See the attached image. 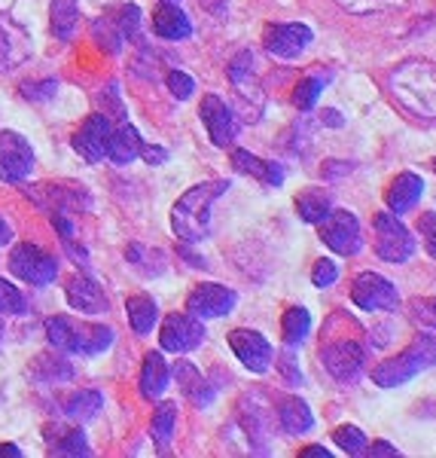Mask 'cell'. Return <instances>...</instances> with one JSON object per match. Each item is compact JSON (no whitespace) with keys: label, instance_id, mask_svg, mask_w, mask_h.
Here are the masks:
<instances>
[{"label":"cell","instance_id":"obj_36","mask_svg":"<svg viewBox=\"0 0 436 458\" xmlns=\"http://www.w3.org/2000/svg\"><path fill=\"white\" fill-rule=\"evenodd\" d=\"M95 40L105 43L110 53H120L125 37L120 34V28L113 25V19L107 16V19H98V21H95Z\"/></svg>","mask_w":436,"mask_h":458},{"label":"cell","instance_id":"obj_51","mask_svg":"<svg viewBox=\"0 0 436 458\" xmlns=\"http://www.w3.org/2000/svg\"><path fill=\"white\" fill-rule=\"evenodd\" d=\"M302 455H314V458H330V449H323V446H308V449H302Z\"/></svg>","mask_w":436,"mask_h":458},{"label":"cell","instance_id":"obj_21","mask_svg":"<svg viewBox=\"0 0 436 458\" xmlns=\"http://www.w3.org/2000/svg\"><path fill=\"white\" fill-rule=\"evenodd\" d=\"M140 141L135 125H120L116 131H110V141H107V157L116 162V165H129L140 157Z\"/></svg>","mask_w":436,"mask_h":458},{"label":"cell","instance_id":"obj_20","mask_svg":"<svg viewBox=\"0 0 436 458\" xmlns=\"http://www.w3.org/2000/svg\"><path fill=\"white\" fill-rule=\"evenodd\" d=\"M153 31L165 40H187L192 34V21L183 10H177V4H162L153 16Z\"/></svg>","mask_w":436,"mask_h":458},{"label":"cell","instance_id":"obj_54","mask_svg":"<svg viewBox=\"0 0 436 458\" xmlns=\"http://www.w3.org/2000/svg\"><path fill=\"white\" fill-rule=\"evenodd\" d=\"M433 168H436V162H433Z\"/></svg>","mask_w":436,"mask_h":458},{"label":"cell","instance_id":"obj_44","mask_svg":"<svg viewBox=\"0 0 436 458\" xmlns=\"http://www.w3.org/2000/svg\"><path fill=\"white\" fill-rule=\"evenodd\" d=\"M278 367H281V373L287 376V382H290V386H299V382H302V373L297 370V358H293L290 349L281 354V364Z\"/></svg>","mask_w":436,"mask_h":458},{"label":"cell","instance_id":"obj_17","mask_svg":"<svg viewBox=\"0 0 436 458\" xmlns=\"http://www.w3.org/2000/svg\"><path fill=\"white\" fill-rule=\"evenodd\" d=\"M421 196H424V181H421L418 174H412V172H403V174H397V181L388 187L384 202H388L390 214H397V217H400V214L415 208V205L421 202Z\"/></svg>","mask_w":436,"mask_h":458},{"label":"cell","instance_id":"obj_40","mask_svg":"<svg viewBox=\"0 0 436 458\" xmlns=\"http://www.w3.org/2000/svg\"><path fill=\"white\" fill-rule=\"evenodd\" d=\"M138 19H140V10H138V6H120V10H116L113 25L120 28V34H122V37H135V34H138Z\"/></svg>","mask_w":436,"mask_h":458},{"label":"cell","instance_id":"obj_23","mask_svg":"<svg viewBox=\"0 0 436 458\" xmlns=\"http://www.w3.org/2000/svg\"><path fill=\"white\" fill-rule=\"evenodd\" d=\"M168 379H172V370H168L165 358L159 352H150L144 358V370H140V391H144V397H159L168 388Z\"/></svg>","mask_w":436,"mask_h":458},{"label":"cell","instance_id":"obj_15","mask_svg":"<svg viewBox=\"0 0 436 458\" xmlns=\"http://www.w3.org/2000/svg\"><path fill=\"white\" fill-rule=\"evenodd\" d=\"M189 315L196 318H223L235 309V291H229L223 284H198L192 287L189 300H187Z\"/></svg>","mask_w":436,"mask_h":458},{"label":"cell","instance_id":"obj_39","mask_svg":"<svg viewBox=\"0 0 436 458\" xmlns=\"http://www.w3.org/2000/svg\"><path fill=\"white\" fill-rule=\"evenodd\" d=\"M418 233H421V242H424V250L436 260V214L433 211L418 217Z\"/></svg>","mask_w":436,"mask_h":458},{"label":"cell","instance_id":"obj_13","mask_svg":"<svg viewBox=\"0 0 436 458\" xmlns=\"http://www.w3.org/2000/svg\"><path fill=\"white\" fill-rule=\"evenodd\" d=\"M229 345H232L235 358H239L250 373H265L272 358H275L272 343L263 334H256V330H232V334H229Z\"/></svg>","mask_w":436,"mask_h":458},{"label":"cell","instance_id":"obj_18","mask_svg":"<svg viewBox=\"0 0 436 458\" xmlns=\"http://www.w3.org/2000/svg\"><path fill=\"white\" fill-rule=\"evenodd\" d=\"M68 302L77 312H83V315H101V312H107V297H105V291H101L98 284L92 282V278H83V276H77V278H71V284H68Z\"/></svg>","mask_w":436,"mask_h":458},{"label":"cell","instance_id":"obj_47","mask_svg":"<svg viewBox=\"0 0 436 458\" xmlns=\"http://www.w3.org/2000/svg\"><path fill=\"white\" fill-rule=\"evenodd\" d=\"M53 224H55V229L62 233V239H71V233H73V226L64 220V214H58V211H53Z\"/></svg>","mask_w":436,"mask_h":458},{"label":"cell","instance_id":"obj_6","mask_svg":"<svg viewBox=\"0 0 436 458\" xmlns=\"http://www.w3.org/2000/svg\"><path fill=\"white\" fill-rule=\"evenodd\" d=\"M317 226H321V242L330 250H336V254L354 257V254H360V248H364V229H360L357 214L330 211Z\"/></svg>","mask_w":436,"mask_h":458},{"label":"cell","instance_id":"obj_5","mask_svg":"<svg viewBox=\"0 0 436 458\" xmlns=\"http://www.w3.org/2000/svg\"><path fill=\"white\" fill-rule=\"evenodd\" d=\"M375 226V254L388 263H406L415 254V239L412 233L400 224V217L390 211H379L373 220Z\"/></svg>","mask_w":436,"mask_h":458},{"label":"cell","instance_id":"obj_7","mask_svg":"<svg viewBox=\"0 0 436 458\" xmlns=\"http://www.w3.org/2000/svg\"><path fill=\"white\" fill-rule=\"evenodd\" d=\"M351 300L364 312H397L400 306V293L379 272H360L351 284Z\"/></svg>","mask_w":436,"mask_h":458},{"label":"cell","instance_id":"obj_10","mask_svg":"<svg viewBox=\"0 0 436 458\" xmlns=\"http://www.w3.org/2000/svg\"><path fill=\"white\" fill-rule=\"evenodd\" d=\"M312 40H314V31L308 25H302V21H284V25L265 28L263 47L275 58L290 62V58H299L306 53V49L312 47Z\"/></svg>","mask_w":436,"mask_h":458},{"label":"cell","instance_id":"obj_19","mask_svg":"<svg viewBox=\"0 0 436 458\" xmlns=\"http://www.w3.org/2000/svg\"><path fill=\"white\" fill-rule=\"evenodd\" d=\"M232 168L241 174L260 177V181L269 183V187H281V183H284V168L275 165V162H265L260 157H254V153H247V150H232Z\"/></svg>","mask_w":436,"mask_h":458},{"label":"cell","instance_id":"obj_45","mask_svg":"<svg viewBox=\"0 0 436 458\" xmlns=\"http://www.w3.org/2000/svg\"><path fill=\"white\" fill-rule=\"evenodd\" d=\"M55 83H43V86H25L21 92H25V98H34V101H43L49 98V95H55Z\"/></svg>","mask_w":436,"mask_h":458},{"label":"cell","instance_id":"obj_48","mask_svg":"<svg viewBox=\"0 0 436 458\" xmlns=\"http://www.w3.org/2000/svg\"><path fill=\"white\" fill-rule=\"evenodd\" d=\"M369 455H400V453H397V446L379 440V443H373V446H369Z\"/></svg>","mask_w":436,"mask_h":458},{"label":"cell","instance_id":"obj_24","mask_svg":"<svg viewBox=\"0 0 436 458\" xmlns=\"http://www.w3.org/2000/svg\"><path fill=\"white\" fill-rule=\"evenodd\" d=\"M297 211L306 224H321L332 211V199L330 193H323V190H306V193L297 196Z\"/></svg>","mask_w":436,"mask_h":458},{"label":"cell","instance_id":"obj_30","mask_svg":"<svg viewBox=\"0 0 436 458\" xmlns=\"http://www.w3.org/2000/svg\"><path fill=\"white\" fill-rule=\"evenodd\" d=\"M80 10H77V0H53V31L55 37L68 40L77 28Z\"/></svg>","mask_w":436,"mask_h":458},{"label":"cell","instance_id":"obj_16","mask_svg":"<svg viewBox=\"0 0 436 458\" xmlns=\"http://www.w3.org/2000/svg\"><path fill=\"white\" fill-rule=\"evenodd\" d=\"M107 141H110V120L95 114V116H88V120L80 125L77 135H73V150L86 162H98L107 157Z\"/></svg>","mask_w":436,"mask_h":458},{"label":"cell","instance_id":"obj_9","mask_svg":"<svg viewBox=\"0 0 436 458\" xmlns=\"http://www.w3.org/2000/svg\"><path fill=\"white\" fill-rule=\"evenodd\" d=\"M10 269L16 272L19 278H25L28 284H34V287H43V284L55 282V276H58L55 257H49L46 250H40L37 245H31V242L13 248Z\"/></svg>","mask_w":436,"mask_h":458},{"label":"cell","instance_id":"obj_29","mask_svg":"<svg viewBox=\"0 0 436 458\" xmlns=\"http://www.w3.org/2000/svg\"><path fill=\"white\" fill-rule=\"evenodd\" d=\"M101 406H105V397H101V391L86 388V391L73 394L71 401L64 403V412H68L71 419H77V422H86V419H92L95 412H101Z\"/></svg>","mask_w":436,"mask_h":458},{"label":"cell","instance_id":"obj_3","mask_svg":"<svg viewBox=\"0 0 436 458\" xmlns=\"http://www.w3.org/2000/svg\"><path fill=\"white\" fill-rule=\"evenodd\" d=\"M431 367H436V336L421 334L412 339V345L406 352L375 367L373 382L379 388H400L409 379H415L418 373L431 370Z\"/></svg>","mask_w":436,"mask_h":458},{"label":"cell","instance_id":"obj_31","mask_svg":"<svg viewBox=\"0 0 436 458\" xmlns=\"http://www.w3.org/2000/svg\"><path fill=\"white\" fill-rule=\"evenodd\" d=\"M174 425H177V403H162L153 412V437H156V443L165 446L174 434Z\"/></svg>","mask_w":436,"mask_h":458},{"label":"cell","instance_id":"obj_34","mask_svg":"<svg viewBox=\"0 0 436 458\" xmlns=\"http://www.w3.org/2000/svg\"><path fill=\"white\" fill-rule=\"evenodd\" d=\"M28 302L19 287H13L6 278H0V315H25Z\"/></svg>","mask_w":436,"mask_h":458},{"label":"cell","instance_id":"obj_14","mask_svg":"<svg viewBox=\"0 0 436 458\" xmlns=\"http://www.w3.org/2000/svg\"><path fill=\"white\" fill-rule=\"evenodd\" d=\"M202 120H205V129H208L211 141L217 147H229L235 141V135H239V120H235L232 107H229L220 95H205Z\"/></svg>","mask_w":436,"mask_h":458},{"label":"cell","instance_id":"obj_26","mask_svg":"<svg viewBox=\"0 0 436 458\" xmlns=\"http://www.w3.org/2000/svg\"><path fill=\"white\" fill-rule=\"evenodd\" d=\"M174 376H177V382H180L183 391H187L192 401H196V403H211L214 391H211L208 382L198 376V370L189 364V360H180V364L174 367Z\"/></svg>","mask_w":436,"mask_h":458},{"label":"cell","instance_id":"obj_38","mask_svg":"<svg viewBox=\"0 0 436 458\" xmlns=\"http://www.w3.org/2000/svg\"><path fill=\"white\" fill-rule=\"evenodd\" d=\"M342 6H348L351 13H382L390 10V6H403L409 0H339Z\"/></svg>","mask_w":436,"mask_h":458},{"label":"cell","instance_id":"obj_49","mask_svg":"<svg viewBox=\"0 0 436 458\" xmlns=\"http://www.w3.org/2000/svg\"><path fill=\"white\" fill-rule=\"evenodd\" d=\"M323 123H327L330 129H339V125H342V114H339V110H323Z\"/></svg>","mask_w":436,"mask_h":458},{"label":"cell","instance_id":"obj_43","mask_svg":"<svg viewBox=\"0 0 436 458\" xmlns=\"http://www.w3.org/2000/svg\"><path fill=\"white\" fill-rule=\"evenodd\" d=\"M58 453H64V455H88V446H86L83 431L64 434V440H62V446H58Z\"/></svg>","mask_w":436,"mask_h":458},{"label":"cell","instance_id":"obj_22","mask_svg":"<svg viewBox=\"0 0 436 458\" xmlns=\"http://www.w3.org/2000/svg\"><path fill=\"white\" fill-rule=\"evenodd\" d=\"M278 419L287 434H308L314 428L312 410H308V403L299 401V397H284L278 406Z\"/></svg>","mask_w":436,"mask_h":458},{"label":"cell","instance_id":"obj_1","mask_svg":"<svg viewBox=\"0 0 436 458\" xmlns=\"http://www.w3.org/2000/svg\"><path fill=\"white\" fill-rule=\"evenodd\" d=\"M394 101L415 120H436V64L409 58L390 73Z\"/></svg>","mask_w":436,"mask_h":458},{"label":"cell","instance_id":"obj_12","mask_svg":"<svg viewBox=\"0 0 436 458\" xmlns=\"http://www.w3.org/2000/svg\"><path fill=\"white\" fill-rule=\"evenodd\" d=\"M34 150L19 131H0V181L19 183L31 174Z\"/></svg>","mask_w":436,"mask_h":458},{"label":"cell","instance_id":"obj_52","mask_svg":"<svg viewBox=\"0 0 436 458\" xmlns=\"http://www.w3.org/2000/svg\"><path fill=\"white\" fill-rule=\"evenodd\" d=\"M0 455H21V449L19 446H13V443H4V446H0Z\"/></svg>","mask_w":436,"mask_h":458},{"label":"cell","instance_id":"obj_33","mask_svg":"<svg viewBox=\"0 0 436 458\" xmlns=\"http://www.w3.org/2000/svg\"><path fill=\"white\" fill-rule=\"evenodd\" d=\"M229 80H232L239 92H247L250 83H254V55L250 53L235 55L232 64H229Z\"/></svg>","mask_w":436,"mask_h":458},{"label":"cell","instance_id":"obj_53","mask_svg":"<svg viewBox=\"0 0 436 458\" xmlns=\"http://www.w3.org/2000/svg\"><path fill=\"white\" fill-rule=\"evenodd\" d=\"M162 4H177V0H162Z\"/></svg>","mask_w":436,"mask_h":458},{"label":"cell","instance_id":"obj_25","mask_svg":"<svg viewBox=\"0 0 436 458\" xmlns=\"http://www.w3.org/2000/svg\"><path fill=\"white\" fill-rule=\"evenodd\" d=\"M125 312H129V321H131V327H135V334L140 336L150 334L159 321V309L150 297H131L125 302Z\"/></svg>","mask_w":436,"mask_h":458},{"label":"cell","instance_id":"obj_32","mask_svg":"<svg viewBox=\"0 0 436 458\" xmlns=\"http://www.w3.org/2000/svg\"><path fill=\"white\" fill-rule=\"evenodd\" d=\"M332 440H336V446H339V449H345L348 455L366 453V434L360 431V428H354V425L336 428V431H332Z\"/></svg>","mask_w":436,"mask_h":458},{"label":"cell","instance_id":"obj_27","mask_svg":"<svg viewBox=\"0 0 436 458\" xmlns=\"http://www.w3.org/2000/svg\"><path fill=\"white\" fill-rule=\"evenodd\" d=\"M330 83V73H308L302 77L297 89H293V105L299 110H312L317 105V98L323 95V86Z\"/></svg>","mask_w":436,"mask_h":458},{"label":"cell","instance_id":"obj_28","mask_svg":"<svg viewBox=\"0 0 436 458\" xmlns=\"http://www.w3.org/2000/svg\"><path fill=\"white\" fill-rule=\"evenodd\" d=\"M308 330H312V315L306 312V309L293 306L284 312V321H281V334H284V343L290 345H299L302 339L308 336Z\"/></svg>","mask_w":436,"mask_h":458},{"label":"cell","instance_id":"obj_42","mask_svg":"<svg viewBox=\"0 0 436 458\" xmlns=\"http://www.w3.org/2000/svg\"><path fill=\"white\" fill-rule=\"evenodd\" d=\"M168 89H172L174 98L187 101L189 95L196 92V83H192L189 73H183V71H172V73H168Z\"/></svg>","mask_w":436,"mask_h":458},{"label":"cell","instance_id":"obj_41","mask_svg":"<svg viewBox=\"0 0 436 458\" xmlns=\"http://www.w3.org/2000/svg\"><path fill=\"white\" fill-rule=\"evenodd\" d=\"M312 282L314 287H332L339 282V266L332 260H317L312 269Z\"/></svg>","mask_w":436,"mask_h":458},{"label":"cell","instance_id":"obj_4","mask_svg":"<svg viewBox=\"0 0 436 458\" xmlns=\"http://www.w3.org/2000/svg\"><path fill=\"white\" fill-rule=\"evenodd\" d=\"M46 336L55 349L71 352V354H101L113 343V330L105 324H86V321H71V318H49L46 321Z\"/></svg>","mask_w":436,"mask_h":458},{"label":"cell","instance_id":"obj_35","mask_svg":"<svg viewBox=\"0 0 436 458\" xmlns=\"http://www.w3.org/2000/svg\"><path fill=\"white\" fill-rule=\"evenodd\" d=\"M409 315H412V321L421 324V327L436 330V297H415V300H409Z\"/></svg>","mask_w":436,"mask_h":458},{"label":"cell","instance_id":"obj_37","mask_svg":"<svg viewBox=\"0 0 436 458\" xmlns=\"http://www.w3.org/2000/svg\"><path fill=\"white\" fill-rule=\"evenodd\" d=\"M19 34H21L19 28L4 25V21H0V64H16V62L25 58L19 53H13V37H19Z\"/></svg>","mask_w":436,"mask_h":458},{"label":"cell","instance_id":"obj_8","mask_svg":"<svg viewBox=\"0 0 436 458\" xmlns=\"http://www.w3.org/2000/svg\"><path fill=\"white\" fill-rule=\"evenodd\" d=\"M321 360L336 382H354L364 373L366 352L357 339H332L321 349Z\"/></svg>","mask_w":436,"mask_h":458},{"label":"cell","instance_id":"obj_50","mask_svg":"<svg viewBox=\"0 0 436 458\" xmlns=\"http://www.w3.org/2000/svg\"><path fill=\"white\" fill-rule=\"evenodd\" d=\"M10 239H13V229H10V224H6L4 217H0V245H6Z\"/></svg>","mask_w":436,"mask_h":458},{"label":"cell","instance_id":"obj_2","mask_svg":"<svg viewBox=\"0 0 436 458\" xmlns=\"http://www.w3.org/2000/svg\"><path fill=\"white\" fill-rule=\"evenodd\" d=\"M229 190L226 181H208L187 190L180 202L172 211V226L180 239L187 242H205L211 235V208L220 196Z\"/></svg>","mask_w":436,"mask_h":458},{"label":"cell","instance_id":"obj_11","mask_svg":"<svg viewBox=\"0 0 436 458\" xmlns=\"http://www.w3.org/2000/svg\"><path fill=\"white\" fill-rule=\"evenodd\" d=\"M159 339H162V349L165 352L187 354L205 343V324H202V318H196V315L174 312L165 318V324H162Z\"/></svg>","mask_w":436,"mask_h":458},{"label":"cell","instance_id":"obj_46","mask_svg":"<svg viewBox=\"0 0 436 458\" xmlns=\"http://www.w3.org/2000/svg\"><path fill=\"white\" fill-rule=\"evenodd\" d=\"M140 157L150 162V165H162V162L168 159V153L162 150V147H140Z\"/></svg>","mask_w":436,"mask_h":458}]
</instances>
